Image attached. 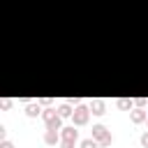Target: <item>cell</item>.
Listing matches in <instances>:
<instances>
[{
  "label": "cell",
  "mask_w": 148,
  "mask_h": 148,
  "mask_svg": "<svg viewBox=\"0 0 148 148\" xmlns=\"http://www.w3.org/2000/svg\"><path fill=\"white\" fill-rule=\"evenodd\" d=\"M76 141H60V148H74Z\"/></svg>",
  "instance_id": "4fadbf2b"
},
{
  "label": "cell",
  "mask_w": 148,
  "mask_h": 148,
  "mask_svg": "<svg viewBox=\"0 0 148 148\" xmlns=\"http://www.w3.org/2000/svg\"><path fill=\"white\" fill-rule=\"evenodd\" d=\"M0 106H2V109H9V106H12V99H2Z\"/></svg>",
  "instance_id": "2e32d148"
},
{
  "label": "cell",
  "mask_w": 148,
  "mask_h": 148,
  "mask_svg": "<svg viewBox=\"0 0 148 148\" xmlns=\"http://www.w3.org/2000/svg\"><path fill=\"white\" fill-rule=\"evenodd\" d=\"M146 118H148V109H141V106H136V109H132L130 111V120L132 123H146Z\"/></svg>",
  "instance_id": "3957f363"
},
{
  "label": "cell",
  "mask_w": 148,
  "mask_h": 148,
  "mask_svg": "<svg viewBox=\"0 0 148 148\" xmlns=\"http://www.w3.org/2000/svg\"><path fill=\"white\" fill-rule=\"evenodd\" d=\"M60 136H62V141H76V139H79V130H74V125L62 127V130H60Z\"/></svg>",
  "instance_id": "277c9868"
},
{
  "label": "cell",
  "mask_w": 148,
  "mask_h": 148,
  "mask_svg": "<svg viewBox=\"0 0 148 148\" xmlns=\"http://www.w3.org/2000/svg\"><path fill=\"white\" fill-rule=\"evenodd\" d=\"M39 104H46V106H49V104H51V97H42V99H39Z\"/></svg>",
  "instance_id": "e0dca14e"
},
{
  "label": "cell",
  "mask_w": 148,
  "mask_h": 148,
  "mask_svg": "<svg viewBox=\"0 0 148 148\" xmlns=\"http://www.w3.org/2000/svg\"><path fill=\"white\" fill-rule=\"evenodd\" d=\"M81 148H99V141L92 139V136H90V139H83V141H81Z\"/></svg>",
  "instance_id": "30bf717a"
},
{
  "label": "cell",
  "mask_w": 148,
  "mask_h": 148,
  "mask_svg": "<svg viewBox=\"0 0 148 148\" xmlns=\"http://www.w3.org/2000/svg\"><path fill=\"white\" fill-rule=\"evenodd\" d=\"M118 106H120V109H132V106H134V99H127V97H120V99H118Z\"/></svg>",
  "instance_id": "8fae6325"
},
{
  "label": "cell",
  "mask_w": 148,
  "mask_h": 148,
  "mask_svg": "<svg viewBox=\"0 0 148 148\" xmlns=\"http://www.w3.org/2000/svg\"><path fill=\"white\" fill-rule=\"evenodd\" d=\"M146 125H148V118H146Z\"/></svg>",
  "instance_id": "ac0fdd59"
},
{
  "label": "cell",
  "mask_w": 148,
  "mask_h": 148,
  "mask_svg": "<svg viewBox=\"0 0 148 148\" xmlns=\"http://www.w3.org/2000/svg\"><path fill=\"white\" fill-rule=\"evenodd\" d=\"M90 106H83V104H79L76 109H74V113H72V120H74V125H86L88 120H90Z\"/></svg>",
  "instance_id": "6da1fadb"
},
{
  "label": "cell",
  "mask_w": 148,
  "mask_h": 148,
  "mask_svg": "<svg viewBox=\"0 0 148 148\" xmlns=\"http://www.w3.org/2000/svg\"><path fill=\"white\" fill-rule=\"evenodd\" d=\"M58 141H62L60 132L53 130V127H46V132H44V143H46V146H56Z\"/></svg>",
  "instance_id": "7a4b0ae2"
},
{
  "label": "cell",
  "mask_w": 148,
  "mask_h": 148,
  "mask_svg": "<svg viewBox=\"0 0 148 148\" xmlns=\"http://www.w3.org/2000/svg\"><path fill=\"white\" fill-rule=\"evenodd\" d=\"M0 148H14V143L7 141V139H2V141H0Z\"/></svg>",
  "instance_id": "5bb4252c"
},
{
  "label": "cell",
  "mask_w": 148,
  "mask_h": 148,
  "mask_svg": "<svg viewBox=\"0 0 148 148\" xmlns=\"http://www.w3.org/2000/svg\"><path fill=\"white\" fill-rule=\"evenodd\" d=\"M90 111H92L95 116H102V113L106 111V102H104V99H92V102H90Z\"/></svg>",
  "instance_id": "5b68a950"
},
{
  "label": "cell",
  "mask_w": 148,
  "mask_h": 148,
  "mask_svg": "<svg viewBox=\"0 0 148 148\" xmlns=\"http://www.w3.org/2000/svg\"><path fill=\"white\" fill-rule=\"evenodd\" d=\"M134 106H141V109H143V106H146V97H136V99H134Z\"/></svg>",
  "instance_id": "7c38bea8"
},
{
  "label": "cell",
  "mask_w": 148,
  "mask_h": 148,
  "mask_svg": "<svg viewBox=\"0 0 148 148\" xmlns=\"http://www.w3.org/2000/svg\"><path fill=\"white\" fill-rule=\"evenodd\" d=\"M106 134H109V132H106V127H104V125H92V139H97V141H99V139H104Z\"/></svg>",
  "instance_id": "52a82bcc"
},
{
  "label": "cell",
  "mask_w": 148,
  "mask_h": 148,
  "mask_svg": "<svg viewBox=\"0 0 148 148\" xmlns=\"http://www.w3.org/2000/svg\"><path fill=\"white\" fill-rule=\"evenodd\" d=\"M25 113H28V118H37V116H42V106H39V102H37V104H28V106H25Z\"/></svg>",
  "instance_id": "8992f818"
},
{
  "label": "cell",
  "mask_w": 148,
  "mask_h": 148,
  "mask_svg": "<svg viewBox=\"0 0 148 148\" xmlns=\"http://www.w3.org/2000/svg\"><path fill=\"white\" fill-rule=\"evenodd\" d=\"M58 113H60L62 118H72V113H74V109H72L69 104H60V106H58Z\"/></svg>",
  "instance_id": "ba28073f"
},
{
  "label": "cell",
  "mask_w": 148,
  "mask_h": 148,
  "mask_svg": "<svg viewBox=\"0 0 148 148\" xmlns=\"http://www.w3.org/2000/svg\"><path fill=\"white\" fill-rule=\"evenodd\" d=\"M56 116H58V113H56V109H51V106L42 111V120H44V123H49V120H51V118H56Z\"/></svg>",
  "instance_id": "9c48e42d"
},
{
  "label": "cell",
  "mask_w": 148,
  "mask_h": 148,
  "mask_svg": "<svg viewBox=\"0 0 148 148\" xmlns=\"http://www.w3.org/2000/svg\"><path fill=\"white\" fill-rule=\"evenodd\" d=\"M141 146H143V148H148V132H143V134H141Z\"/></svg>",
  "instance_id": "9a60e30c"
}]
</instances>
